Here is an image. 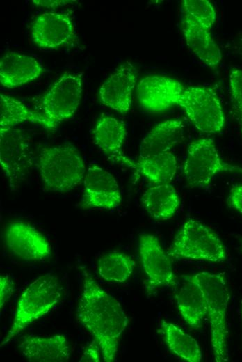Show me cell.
Masks as SVG:
<instances>
[{"mask_svg": "<svg viewBox=\"0 0 242 362\" xmlns=\"http://www.w3.org/2000/svg\"><path fill=\"white\" fill-rule=\"evenodd\" d=\"M76 319L98 343L104 361H113L128 317L120 302L104 290L86 269H83Z\"/></svg>", "mask_w": 242, "mask_h": 362, "instance_id": "obj_1", "label": "cell"}, {"mask_svg": "<svg viewBox=\"0 0 242 362\" xmlns=\"http://www.w3.org/2000/svg\"><path fill=\"white\" fill-rule=\"evenodd\" d=\"M186 276L200 286L205 297L214 359L216 362L227 361L226 316L230 294L225 275L202 272Z\"/></svg>", "mask_w": 242, "mask_h": 362, "instance_id": "obj_2", "label": "cell"}, {"mask_svg": "<svg viewBox=\"0 0 242 362\" xmlns=\"http://www.w3.org/2000/svg\"><path fill=\"white\" fill-rule=\"evenodd\" d=\"M62 287L56 276L42 275L32 281L22 293L13 323L1 347L8 343L29 324L48 313L60 301Z\"/></svg>", "mask_w": 242, "mask_h": 362, "instance_id": "obj_3", "label": "cell"}, {"mask_svg": "<svg viewBox=\"0 0 242 362\" xmlns=\"http://www.w3.org/2000/svg\"><path fill=\"white\" fill-rule=\"evenodd\" d=\"M38 168L47 191L65 192L83 181L85 163L73 145L44 147L39 155Z\"/></svg>", "mask_w": 242, "mask_h": 362, "instance_id": "obj_4", "label": "cell"}, {"mask_svg": "<svg viewBox=\"0 0 242 362\" xmlns=\"http://www.w3.org/2000/svg\"><path fill=\"white\" fill-rule=\"evenodd\" d=\"M167 253L172 258L213 262H221L226 259L225 248L218 236L193 219L184 223Z\"/></svg>", "mask_w": 242, "mask_h": 362, "instance_id": "obj_5", "label": "cell"}, {"mask_svg": "<svg viewBox=\"0 0 242 362\" xmlns=\"http://www.w3.org/2000/svg\"><path fill=\"white\" fill-rule=\"evenodd\" d=\"M82 90V73L65 72L45 93L41 102L42 113L49 123L51 131L75 113Z\"/></svg>", "mask_w": 242, "mask_h": 362, "instance_id": "obj_6", "label": "cell"}, {"mask_svg": "<svg viewBox=\"0 0 242 362\" xmlns=\"http://www.w3.org/2000/svg\"><path fill=\"white\" fill-rule=\"evenodd\" d=\"M223 171L242 174L241 167L220 159L213 139H200L190 143L184 166V176L188 185L204 187L216 173Z\"/></svg>", "mask_w": 242, "mask_h": 362, "instance_id": "obj_7", "label": "cell"}, {"mask_svg": "<svg viewBox=\"0 0 242 362\" xmlns=\"http://www.w3.org/2000/svg\"><path fill=\"white\" fill-rule=\"evenodd\" d=\"M195 127L204 133L222 130L225 117L216 91L208 87L191 86L182 92L178 103Z\"/></svg>", "mask_w": 242, "mask_h": 362, "instance_id": "obj_8", "label": "cell"}, {"mask_svg": "<svg viewBox=\"0 0 242 362\" xmlns=\"http://www.w3.org/2000/svg\"><path fill=\"white\" fill-rule=\"evenodd\" d=\"M0 136L1 167L9 187L16 190L33 166V153L22 130L12 128Z\"/></svg>", "mask_w": 242, "mask_h": 362, "instance_id": "obj_9", "label": "cell"}, {"mask_svg": "<svg viewBox=\"0 0 242 362\" xmlns=\"http://www.w3.org/2000/svg\"><path fill=\"white\" fill-rule=\"evenodd\" d=\"M138 253L146 276L147 292L161 286L176 284L171 258L163 249L158 238L151 234H143L138 239Z\"/></svg>", "mask_w": 242, "mask_h": 362, "instance_id": "obj_10", "label": "cell"}, {"mask_svg": "<svg viewBox=\"0 0 242 362\" xmlns=\"http://www.w3.org/2000/svg\"><path fill=\"white\" fill-rule=\"evenodd\" d=\"M118 183L114 176L97 165L90 166L83 179L81 206L84 209L111 210L122 203Z\"/></svg>", "mask_w": 242, "mask_h": 362, "instance_id": "obj_11", "label": "cell"}, {"mask_svg": "<svg viewBox=\"0 0 242 362\" xmlns=\"http://www.w3.org/2000/svg\"><path fill=\"white\" fill-rule=\"evenodd\" d=\"M33 43L45 49L66 46L76 38L70 12H47L38 15L31 25Z\"/></svg>", "mask_w": 242, "mask_h": 362, "instance_id": "obj_12", "label": "cell"}, {"mask_svg": "<svg viewBox=\"0 0 242 362\" xmlns=\"http://www.w3.org/2000/svg\"><path fill=\"white\" fill-rule=\"evenodd\" d=\"M176 79L151 75L142 78L136 86L137 99L142 108L152 113L163 111L177 104L184 90Z\"/></svg>", "mask_w": 242, "mask_h": 362, "instance_id": "obj_13", "label": "cell"}, {"mask_svg": "<svg viewBox=\"0 0 242 362\" xmlns=\"http://www.w3.org/2000/svg\"><path fill=\"white\" fill-rule=\"evenodd\" d=\"M5 240L11 253L24 260L40 261L49 258L51 254L46 237L27 222H11L7 228Z\"/></svg>", "mask_w": 242, "mask_h": 362, "instance_id": "obj_14", "label": "cell"}, {"mask_svg": "<svg viewBox=\"0 0 242 362\" xmlns=\"http://www.w3.org/2000/svg\"><path fill=\"white\" fill-rule=\"evenodd\" d=\"M136 81V69L134 65L130 62L122 64L99 87L100 102L120 113H127L131 105Z\"/></svg>", "mask_w": 242, "mask_h": 362, "instance_id": "obj_15", "label": "cell"}, {"mask_svg": "<svg viewBox=\"0 0 242 362\" xmlns=\"http://www.w3.org/2000/svg\"><path fill=\"white\" fill-rule=\"evenodd\" d=\"M126 136L125 123L105 114L99 117L93 129L95 144L110 159L135 169L136 163L125 157L122 152Z\"/></svg>", "mask_w": 242, "mask_h": 362, "instance_id": "obj_16", "label": "cell"}, {"mask_svg": "<svg viewBox=\"0 0 242 362\" xmlns=\"http://www.w3.org/2000/svg\"><path fill=\"white\" fill-rule=\"evenodd\" d=\"M45 71L34 57L10 52L0 60V81L8 88H15L37 79Z\"/></svg>", "mask_w": 242, "mask_h": 362, "instance_id": "obj_17", "label": "cell"}, {"mask_svg": "<svg viewBox=\"0 0 242 362\" xmlns=\"http://www.w3.org/2000/svg\"><path fill=\"white\" fill-rule=\"evenodd\" d=\"M19 347L31 362H65L70 355L67 340L60 334L47 338L26 336L22 338Z\"/></svg>", "mask_w": 242, "mask_h": 362, "instance_id": "obj_18", "label": "cell"}, {"mask_svg": "<svg viewBox=\"0 0 242 362\" xmlns=\"http://www.w3.org/2000/svg\"><path fill=\"white\" fill-rule=\"evenodd\" d=\"M182 31L187 45L194 54L209 68L218 67L221 52L211 36L210 30L200 25L192 17L184 13Z\"/></svg>", "mask_w": 242, "mask_h": 362, "instance_id": "obj_19", "label": "cell"}, {"mask_svg": "<svg viewBox=\"0 0 242 362\" xmlns=\"http://www.w3.org/2000/svg\"><path fill=\"white\" fill-rule=\"evenodd\" d=\"M184 127V122L178 119H170L157 124L142 140L139 157L170 151L182 141Z\"/></svg>", "mask_w": 242, "mask_h": 362, "instance_id": "obj_20", "label": "cell"}, {"mask_svg": "<svg viewBox=\"0 0 242 362\" xmlns=\"http://www.w3.org/2000/svg\"><path fill=\"white\" fill-rule=\"evenodd\" d=\"M179 288L176 300L178 309L186 323L193 329L201 326L207 315L206 299L200 286L186 276Z\"/></svg>", "mask_w": 242, "mask_h": 362, "instance_id": "obj_21", "label": "cell"}, {"mask_svg": "<svg viewBox=\"0 0 242 362\" xmlns=\"http://www.w3.org/2000/svg\"><path fill=\"white\" fill-rule=\"evenodd\" d=\"M147 212L157 221L171 218L179 207L180 200L175 189L170 184H159L148 188L142 196Z\"/></svg>", "mask_w": 242, "mask_h": 362, "instance_id": "obj_22", "label": "cell"}, {"mask_svg": "<svg viewBox=\"0 0 242 362\" xmlns=\"http://www.w3.org/2000/svg\"><path fill=\"white\" fill-rule=\"evenodd\" d=\"M38 123L51 131L49 123L42 113L32 111L19 100L0 95V133L5 132L21 123Z\"/></svg>", "mask_w": 242, "mask_h": 362, "instance_id": "obj_23", "label": "cell"}, {"mask_svg": "<svg viewBox=\"0 0 242 362\" xmlns=\"http://www.w3.org/2000/svg\"><path fill=\"white\" fill-rule=\"evenodd\" d=\"M158 331L173 354L188 362L202 360V351L197 340L176 324L163 320Z\"/></svg>", "mask_w": 242, "mask_h": 362, "instance_id": "obj_24", "label": "cell"}, {"mask_svg": "<svg viewBox=\"0 0 242 362\" xmlns=\"http://www.w3.org/2000/svg\"><path fill=\"white\" fill-rule=\"evenodd\" d=\"M175 156L170 151L139 157L135 169L154 184H170L177 172Z\"/></svg>", "mask_w": 242, "mask_h": 362, "instance_id": "obj_25", "label": "cell"}, {"mask_svg": "<svg viewBox=\"0 0 242 362\" xmlns=\"http://www.w3.org/2000/svg\"><path fill=\"white\" fill-rule=\"evenodd\" d=\"M135 265L131 256L120 251H113L98 260L97 269L102 279L121 283L130 278Z\"/></svg>", "mask_w": 242, "mask_h": 362, "instance_id": "obj_26", "label": "cell"}, {"mask_svg": "<svg viewBox=\"0 0 242 362\" xmlns=\"http://www.w3.org/2000/svg\"><path fill=\"white\" fill-rule=\"evenodd\" d=\"M184 13L192 17L200 25L210 30L216 20L213 5L206 0H184L182 1Z\"/></svg>", "mask_w": 242, "mask_h": 362, "instance_id": "obj_27", "label": "cell"}, {"mask_svg": "<svg viewBox=\"0 0 242 362\" xmlns=\"http://www.w3.org/2000/svg\"><path fill=\"white\" fill-rule=\"evenodd\" d=\"M229 85L233 100L240 113H242V70H232Z\"/></svg>", "mask_w": 242, "mask_h": 362, "instance_id": "obj_28", "label": "cell"}, {"mask_svg": "<svg viewBox=\"0 0 242 362\" xmlns=\"http://www.w3.org/2000/svg\"><path fill=\"white\" fill-rule=\"evenodd\" d=\"M15 290L14 282L8 274H1L0 276V307L3 308L10 299Z\"/></svg>", "mask_w": 242, "mask_h": 362, "instance_id": "obj_29", "label": "cell"}, {"mask_svg": "<svg viewBox=\"0 0 242 362\" xmlns=\"http://www.w3.org/2000/svg\"><path fill=\"white\" fill-rule=\"evenodd\" d=\"M227 203L229 207L242 214V184H235L231 188Z\"/></svg>", "mask_w": 242, "mask_h": 362, "instance_id": "obj_30", "label": "cell"}, {"mask_svg": "<svg viewBox=\"0 0 242 362\" xmlns=\"http://www.w3.org/2000/svg\"><path fill=\"white\" fill-rule=\"evenodd\" d=\"M100 347L95 339L86 347L83 352L80 362H99L100 361Z\"/></svg>", "mask_w": 242, "mask_h": 362, "instance_id": "obj_31", "label": "cell"}, {"mask_svg": "<svg viewBox=\"0 0 242 362\" xmlns=\"http://www.w3.org/2000/svg\"><path fill=\"white\" fill-rule=\"evenodd\" d=\"M32 2L38 6H42L47 8H55L59 6H65L75 1H70V0H33Z\"/></svg>", "mask_w": 242, "mask_h": 362, "instance_id": "obj_32", "label": "cell"}, {"mask_svg": "<svg viewBox=\"0 0 242 362\" xmlns=\"http://www.w3.org/2000/svg\"><path fill=\"white\" fill-rule=\"evenodd\" d=\"M235 50L240 54L242 55V40L239 42L235 46H234Z\"/></svg>", "mask_w": 242, "mask_h": 362, "instance_id": "obj_33", "label": "cell"}, {"mask_svg": "<svg viewBox=\"0 0 242 362\" xmlns=\"http://www.w3.org/2000/svg\"><path fill=\"white\" fill-rule=\"evenodd\" d=\"M239 120H240L241 125V127H242V113H241V116L239 118Z\"/></svg>", "mask_w": 242, "mask_h": 362, "instance_id": "obj_34", "label": "cell"}]
</instances>
